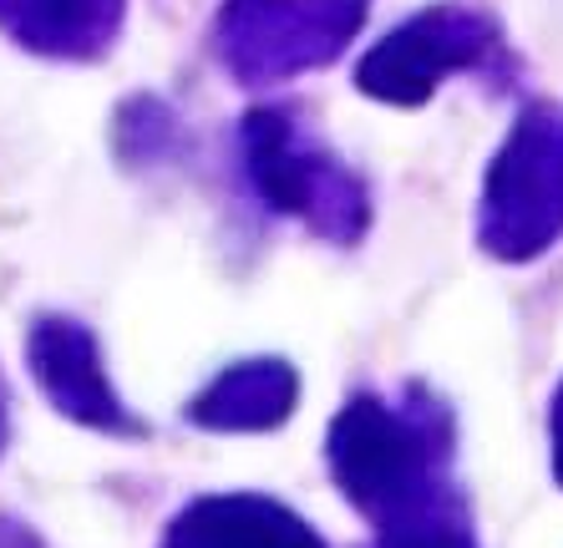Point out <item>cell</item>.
<instances>
[{
	"label": "cell",
	"mask_w": 563,
	"mask_h": 548,
	"mask_svg": "<svg viewBox=\"0 0 563 548\" xmlns=\"http://www.w3.org/2000/svg\"><path fill=\"white\" fill-rule=\"evenodd\" d=\"M376 548H477V528L462 503V493L446 478L427 497L396 508L391 518L376 523Z\"/></svg>",
	"instance_id": "10"
},
{
	"label": "cell",
	"mask_w": 563,
	"mask_h": 548,
	"mask_svg": "<svg viewBox=\"0 0 563 548\" xmlns=\"http://www.w3.org/2000/svg\"><path fill=\"white\" fill-rule=\"evenodd\" d=\"M300 396V376L289 361H244L229 365L209 392L194 402L198 427H219V431H264L295 412Z\"/></svg>",
	"instance_id": "9"
},
{
	"label": "cell",
	"mask_w": 563,
	"mask_h": 548,
	"mask_svg": "<svg viewBox=\"0 0 563 548\" xmlns=\"http://www.w3.org/2000/svg\"><path fill=\"white\" fill-rule=\"evenodd\" d=\"M128 0H0V36L56 62H97L112 52Z\"/></svg>",
	"instance_id": "6"
},
{
	"label": "cell",
	"mask_w": 563,
	"mask_h": 548,
	"mask_svg": "<svg viewBox=\"0 0 563 548\" xmlns=\"http://www.w3.org/2000/svg\"><path fill=\"white\" fill-rule=\"evenodd\" d=\"M563 239V107L528 102L483 173L477 244L503 264H528Z\"/></svg>",
	"instance_id": "2"
},
{
	"label": "cell",
	"mask_w": 563,
	"mask_h": 548,
	"mask_svg": "<svg viewBox=\"0 0 563 548\" xmlns=\"http://www.w3.org/2000/svg\"><path fill=\"white\" fill-rule=\"evenodd\" d=\"M31 361H36V376L46 381V392L81 421H97V427H132L128 412L118 406L112 386L102 376V361H97L92 336L77 326V320H41L36 336H31Z\"/></svg>",
	"instance_id": "7"
},
{
	"label": "cell",
	"mask_w": 563,
	"mask_h": 548,
	"mask_svg": "<svg viewBox=\"0 0 563 548\" xmlns=\"http://www.w3.org/2000/svg\"><path fill=\"white\" fill-rule=\"evenodd\" d=\"M371 0H223L213 56L244 87H275L320 72L366 26Z\"/></svg>",
	"instance_id": "3"
},
{
	"label": "cell",
	"mask_w": 563,
	"mask_h": 548,
	"mask_svg": "<svg viewBox=\"0 0 563 548\" xmlns=\"http://www.w3.org/2000/svg\"><path fill=\"white\" fill-rule=\"evenodd\" d=\"M446 452H452V421L442 402L411 386L401 402L380 396H355L330 421L325 462L330 478L351 497L355 513L371 523L391 518L432 487L446 483Z\"/></svg>",
	"instance_id": "1"
},
{
	"label": "cell",
	"mask_w": 563,
	"mask_h": 548,
	"mask_svg": "<svg viewBox=\"0 0 563 548\" xmlns=\"http://www.w3.org/2000/svg\"><path fill=\"white\" fill-rule=\"evenodd\" d=\"M498 26L472 6H432L401 21L355 66V87L386 107H421L457 72H477L498 56Z\"/></svg>",
	"instance_id": "5"
},
{
	"label": "cell",
	"mask_w": 563,
	"mask_h": 548,
	"mask_svg": "<svg viewBox=\"0 0 563 548\" xmlns=\"http://www.w3.org/2000/svg\"><path fill=\"white\" fill-rule=\"evenodd\" d=\"M168 548H325L305 518L269 497H209L178 518Z\"/></svg>",
	"instance_id": "8"
},
{
	"label": "cell",
	"mask_w": 563,
	"mask_h": 548,
	"mask_svg": "<svg viewBox=\"0 0 563 548\" xmlns=\"http://www.w3.org/2000/svg\"><path fill=\"white\" fill-rule=\"evenodd\" d=\"M549 442H553V478L563 487V381L553 392V412H549Z\"/></svg>",
	"instance_id": "11"
},
{
	"label": "cell",
	"mask_w": 563,
	"mask_h": 548,
	"mask_svg": "<svg viewBox=\"0 0 563 548\" xmlns=\"http://www.w3.org/2000/svg\"><path fill=\"white\" fill-rule=\"evenodd\" d=\"M244 168H250L254 194L275 213L305 219L330 244H355L371 229V194L345 163L305 138L285 112H250L244 128Z\"/></svg>",
	"instance_id": "4"
}]
</instances>
